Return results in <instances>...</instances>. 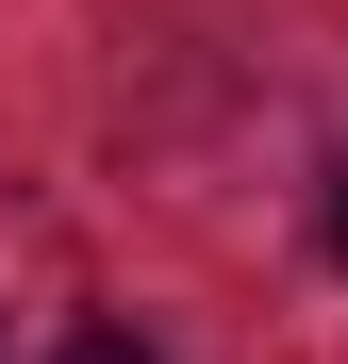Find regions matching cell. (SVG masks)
Returning a JSON list of instances; mask_svg holds the SVG:
<instances>
[{"label":"cell","instance_id":"1","mask_svg":"<svg viewBox=\"0 0 348 364\" xmlns=\"http://www.w3.org/2000/svg\"><path fill=\"white\" fill-rule=\"evenodd\" d=\"M67 364H149V348L133 331H67Z\"/></svg>","mask_w":348,"mask_h":364},{"label":"cell","instance_id":"2","mask_svg":"<svg viewBox=\"0 0 348 364\" xmlns=\"http://www.w3.org/2000/svg\"><path fill=\"white\" fill-rule=\"evenodd\" d=\"M332 265H348V166H332Z\"/></svg>","mask_w":348,"mask_h":364}]
</instances>
